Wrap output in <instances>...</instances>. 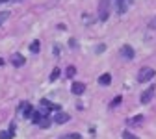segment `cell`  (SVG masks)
I'll list each match as a JSON object with an SVG mask.
<instances>
[{
  "label": "cell",
  "instance_id": "1",
  "mask_svg": "<svg viewBox=\"0 0 156 139\" xmlns=\"http://www.w3.org/2000/svg\"><path fill=\"white\" fill-rule=\"evenodd\" d=\"M154 69L152 67H141L140 72H138V82L140 84H145V82H151L152 78H154Z\"/></svg>",
  "mask_w": 156,
  "mask_h": 139
},
{
  "label": "cell",
  "instance_id": "2",
  "mask_svg": "<svg viewBox=\"0 0 156 139\" xmlns=\"http://www.w3.org/2000/svg\"><path fill=\"white\" fill-rule=\"evenodd\" d=\"M108 17H110V0H101V4H99V19L104 23V21H108Z\"/></svg>",
  "mask_w": 156,
  "mask_h": 139
},
{
  "label": "cell",
  "instance_id": "3",
  "mask_svg": "<svg viewBox=\"0 0 156 139\" xmlns=\"http://www.w3.org/2000/svg\"><path fill=\"white\" fill-rule=\"evenodd\" d=\"M132 2V0H113V6H115V11L119 13V15H123V13H126V9H128V4Z\"/></svg>",
  "mask_w": 156,
  "mask_h": 139
},
{
  "label": "cell",
  "instance_id": "4",
  "mask_svg": "<svg viewBox=\"0 0 156 139\" xmlns=\"http://www.w3.org/2000/svg\"><path fill=\"white\" fill-rule=\"evenodd\" d=\"M71 91H73V95L80 96V95H84V91H86V84H84V82H73Z\"/></svg>",
  "mask_w": 156,
  "mask_h": 139
},
{
  "label": "cell",
  "instance_id": "5",
  "mask_svg": "<svg viewBox=\"0 0 156 139\" xmlns=\"http://www.w3.org/2000/svg\"><path fill=\"white\" fill-rule=\"evenodd\" d=\"M24 56L23 54H19V52H15V54H11V63H13V67H23L24 65Z\"/></svg>",
  "mask_w": 156,
  "mask_h": 139
},
{
  "label": "cell",
  "instance_id": "6",
  "mask_svg": "<svg viewBox=\"0 0 156 139\" xmlns=\"http://www.w3.org/2000/svg\"><path fill=\"white\" fill-rule=\"evenodd\" d=\"M119 54H121L123 57H126V59H132V57L136 56V52H134V48H132L130 45H125V47H121Z\"/></svg>",
  "mask_w": 156,
  "mask_h": 139
},
{
  "label": "cell",
  "instance_id": "7",
  "mask_svg": "<svg viewBox=\"0 0 156 139\" xmlns=\"http://www.w3.org/2000/svg\"><path fill=\"white\" fill-rule=\"evenodd\" d=\"M69 115L67 113H63V111H58L56 115H54V123H58V124H65L67 121H69Z\"/></svg>",
  "mask_w": 156,
  "mask_h": 139
},
{
  "label": "cell",
  "instance_id": "8",
  "mask_svg": "<svg viewBox=\"0 0 156 139\" xmlns=\"http://www.w3.org/2000/svg\"><path fill=\"white\" fill-rule=\"evenodd\" d=\"M152 95H154V87H149V89L141 95V98H140L141 104H149V102L152 100Z\"/></svg>",
  "mask_w": 156,
  "mask_h": 139
},
{
  "label": "cell",
  "instance_id": "9",
  "mask_svg": "<svg viewBox=\"0 0 156 139\" xmlns=\"http://www.w3.org/2000/svg\"><path fill=\"white\" fill-rule=\"evenodd\" d=\"M21 109H23V117H24V119H32V115L35 113V111H34V108H32L30 104H23V106H21Z\"/></svg>",
  "mask_w": 156,
  "mask_h": 139
},
{
  "label": "cell",
  "instance_id": "10",
  "mask_svg": "<svg viewBox=\"0 0 156 139\" xmlns=\"http://www.w3.org/2000/svg\"><path fill=\"white\" fill-rule=\"evenodd\" d=\"M99 84H101V85H110V84H112V74L104 72L102 76H99Z\"/></svg>",
  "mask_w": 156,
  "mask_h": 139
},
{
  "label": "cell",
  "instance_id": "11",
  "mask_svg": "<svg viewBox=\"0 0 156 139\" xmlns=\"http://www.w3.org/2000/svg\"><path fill=\"white\" fill-rule=\"evenodd\" d=\"M143 119H145L143 115H136V117H132V119H128V121H126V123H128L130 126H138V124H141V121H143Z\"/></svg>",
  "mask_w": 156,
  "mask_h": 139
},
{
  "label": "cell",
  "instance_id": "12",
  "mask_svg": "<svg viewBox=\"0 0 156 139\" xmlns=\"http://www.w3.org/2000/svg\"><path fill=\"white\" fill-rule=\"evenodd\" d=\"M39 48H41V45H39L37 39H35V41H32V45H30V52H32V54H37Z\"/></svg>",
  "mask_w": 156,
  "mask_h": 139
},
{
  "label": "cell",
  "instance_id": "13",
  "mask_svg": "<svg viewBox=\"0 0 156 139\" xmlns=\"http://www.w3.org/2000/svg\"><path fill=\"white\" fill-rule=\"evenodd\" d=\"M65 74H67L69 78H73V76L76 74V67H73V65H69V67L65 69Z\"/></svg>",
  "mask_w": 156,
  "mask_h": 139
},
{
  "label": "cell",
  "instance_id": "14",
  "mask_svg": "<svg viewBox=\"0 0 156 139\" xmlns=\"http://www.w3.org/2000/svg\"><path fill=\"white\" fill-rule=\"evenodd\" d=\"M60 74H62V71H60V69H58V67H56V69H54V71L50 72V82H54V80H56V78H58V76H60Z\"/></svg>",
  "mask_w": 156,
  "mask_h": 139
},
{
  "label": "cell",
  "instance_id": "15",
  "mask_svg": "<svg viewBox=\"0 0 156 139\" xmlns=\"http://www.w3.org/2000/svg\"><path fill=\"white\" fill-rule=\"evenodd\" d=\"M8 17H9V13H8V11H0V26L6 23V19H8Z\"/></svg>",
  "mask_w": 156,
  "mask_h": 139
},
{
  "label": "cell",
  "instance_id": "16",
  "mask_svg": "<svg viewBox=\"0 0 156 139\" xmlns=\"http://www.w3.org/2000/svg\"><path fill=\"white\" fill-rule=\"evenodd\" d=\"M123 139H140V137L134 135V134H130V132L126 130V132H123Z\"/></svg>",
  "mask_w": 156,
  "mask_h": 139
},
{
  "label": "cell",
  "instance_id": "17",
  "mask_svg": "<svg viewBox=\"0 0 156 139\" xmlns=\"http://www.w3.org/2000/svg\"><path fill=\"white\" fill-rule=\"evenodd\" d=\"M39 126H41V128H48V126H50V119H47V117H45L43 121L39 123Z\"/></svg>",
  "mask_w": 156,
  "mask_h": 139
},
{
  "label": "cell",
  "instance_id": "18",
  "mask_svg": "<svg viewBox=\"0 0 156 139\" xmlns=\"http://www.w3.org/2000/svg\"><path fill=\"white\" fill-rule=\"evenodd\" d=\"M121 100H123L121 96H115L113 100H112V104H110V106H112V108H115V106H119V104H121Z\"/></svg>",
  "mask_w": 156,
  "mask_h": 139
},
{
  "label": "cell",
  "instance_id": "19",
  "mask_svg": "<svg viewBox=\"0 0 156 139\" xmlns=\"http://www.w3.org/2000/svg\"><path fill=\"white\" fill-rule=\"evenodd\" d=\"M9 137H13L11 132H0V139H9Z\"/></svg>",
  "mask_w": 156,
  "mask_h": 139
},
{
  "label": "cell",
  "instance_id": "20",
  "mask_svg": "<svg viewBox=\"0 0 156 139\" xmlns=\"http://www.w3.org/2000/svg\"><path fill=\"white\" fill-rule=\"evenodd\" d=\"M80 137H82L80 134H67L65 135V139H80Z\"/></svg>",
  "mask_w": 156,
  "mask_h": 139
},
{
  "label": "cell",
  "instance_id": "21",
  "mask_svg": "<svg viewBox=\"0 0 156 139\" xmlns=\"http://www.w3.org/2000/svg\"><path fill=\"white\" fill-rule=\"evenodd\" d=\"M54 54L60 56V45H54Z\"/></svg>",
  "mask_w": 156,
  "mask_h": 139
},
{
  "label": "cell",
  "instance_id": "22",
  "mask_svg": "<svg viewBox=\"0 0 156 139\" xmlns=\"http://www.w3.org/2000/svg\"><path fill=\"white\" fill-rule=\"evenodd\" d=\"M106 50V45H99V48H97V52H104Z\"/></svg>",
  "mask_w": 156,
  "mask_h": 139
},
{
  "label": "cell",
  "instance_id": "23",
  "mask_svg": "<svg viewBox=\"0 0 156 139\" xmlns=\"http://www.w3.org/2000/svg\"><path fill=\"white\" fill-rule=\"evenodd\" d=\"M149 28H156V19H154V21H151V23H149Z\"/></svg>",
  "mask_w": 156,
  "mask_h": 139
},
{
  "label": "cell",
  "instance_id": "24",
  "mask_svg": "<svg viewBox=\"0 0 156 139\" xmlns=\"http://www.w3.org/2000/svg\"><path fill=\"white\" fill-rule=\"evenodd\" d=\"M69 45H71V48H74V47H76V41H74V39H71V41H69Z\"/></svg>",
  "mask_w": 156,
  "mask_h": 139
},
{
  "label": "cell",
  "instance_id": "25",
  "mask_svg": "<svg viewBox=\"0 0 156 139\" xmlns=\"http://www.w3.org/2000/svg\"><path fill=\"white\" fill-rule=\"evenodd\" d=\"M6 2H9V0H0V4H6Z\"/></svg>",
  "mask_w": 156,
  "mask_h": 139
}]
</instances>
